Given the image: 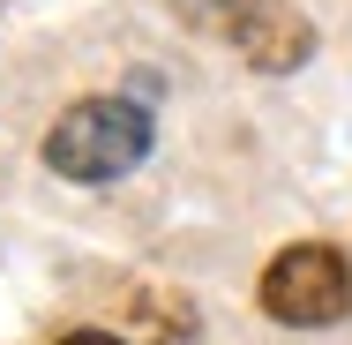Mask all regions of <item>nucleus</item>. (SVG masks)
<instances>
[{
  "label": "nucleus",
  "instance_id": "obj_1",
  "mask_svg": "<svg viewBox=\"0 0 352 345\" xmlns=\"http://www.w3.org/2000/svg\"><path fill=\"white\" fill-rule=\"evenodd\" d=\"M142 158H150V113L135 98H75L45 128V165L60 180H82V188L135 173Z\"/></svg>",
  "mask_w": 352,
  "mask_h": 345
},
{
  "label": "nucleus",
  "instance_id": "obj_2",
  "mask_svg": "<svg viewBox=\"0 0 352 345\" xmlns=\"http://www.w3.org/2000/svg\"><path fill=\"white\" fill-rule=\"evenodd\" d=\"M263 315L292 323V331H322V323H345L352 315V263L322 240H300L285 248L278 263L263 271Z\"/></svg>",
  "mask_w": 352,
  "mask_h": 345
},
{
  "label": "nucleus",
  "instance_id": "obj_3",
  "mask_svg": "<svg viewBox=\"0 0 352 345\" xmlns=\"http://www.w3.org/2000/svg\"><path fill=\"white\" fill-rule=\"evenodd\" d=\"M225 38L248 53V68H263V75H285V68H300V61L315 53L307 15H300V8H285V0H248V8H240V23H232Z\"/></svg>",
  "mask_w": 352,
  "mask_h": 345
},
{
  "label": "nucleus",
  "instance_id": "obj_4",
  "mask_svg": "<svg viewBox=\"0 0 352 345\" xmlns=\"http://www.w3.org/2000/svg\"><path fill=\"white\" fill-rule=\"evenodd\" d=\"M173 8H180L195 30H217V38H225V30L240 23V8H248V0H173Z\"/></svg>",
  "mask_w": 352,
  "mask_h": 345
},
{
  "label": "nucleus",
  "instance_id": "obj_5",
  "mask_svg": "<svg viewBox=\"0 0 352 345\" xmlns=\"http://www.w3.org/2000/svg\"><path fill=\"white\" fill-rule=\"evenodd\" d=\"M60 345H128V338H113V331H68Z\"/></svg>",
  "mask_w": 352,
  "mask_h": 345
}]
</instances>
